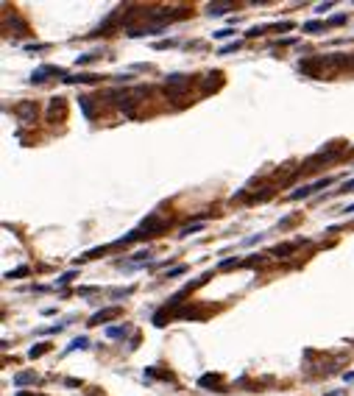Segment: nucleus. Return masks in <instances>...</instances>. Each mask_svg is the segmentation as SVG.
<instances>
[{
	"instance_id": "1",
	"label": "nucleus",
	"mask_w": 354,
	"mask_h": 396,
	"mask_svg": "<svg viewBox=\"0 0 354 396\" xmlns=\"http://www.w3.org/2000/svg\"><path fill=\"white\" fill-rule=\"evenodd\" d=\"M187 87H190V76H184V73H173V76L165 78V92L170 98H181V92Z\"/></svg>"
},
{
	"instance_id": "2",
	"label": "nucleus",
	"mask_w": 354,
	"mask_h": 396,
	"mask_svg": "<svg viewBox=\"0 0 354 396\" xmlns=\"http://www.w3.org/2000/svg\"><path fill=\"white\" fill-rule=\"evenodd\" d=\"M332 182H335L332 176H326V179H318V182L307 184V187H298V190H293V193H290V196H287V198H290V201H301V198H310V196H312V193H315V190H324V187H329V184H332Z\"/></svg>"
},
{
	"instance_id": "3",
	"label": "nucleus",
	"mask_w": 354,
	"mask_h": 396,
	"mask_svg": "<svg viewBox=\"0 0 354 396\" xmlns=\"http://www.w3.org/2000/svg\"><path fill=\"white\" fill-rule=\"evenodd\" d=\"M50 76H67V73L62 70V67H56V64H42V67H36L34 73H31V84H42V81H48Z\"/></svg>"
},
{
	"instance_id": "4",
	"label": "nucleus",
	"mask_w": 354,
	"mask_h": 396,
	"mask_svg": "<svg viewBox=\"0 0 354 396\" xmlns=\"http://www.w3.org/2000/svg\"><path fill=\"white\" fill-rule=\"evenodd\" d=\"M120 312H123L120 307H103V310H98V312H92V315H89L87 326H100V324H106V321H114Z\"/></svg>"
},
{
	"instance_id": "5",
	"label": "nucleus",
	"mask_w": 354,
	"mask_h": 396,
	"mask_svg": "<svg viewBox=\"0 0 354 396\" xmlns=\"http://www.w3.org/2000/svg\"><path fill=\"white\" fill-rule=\"evenodd\" d=\"M36 112H39V106H36L34 100H22L20 106H17V117H20V123H34Z\"/></svg>"
},
{
	"instance_id": "6",
	"label": "nucleus",
	"mask_w": 354,
	"mask_h": 396,
	"mask_svg": "<svg viewBox=\"0 0 354 396\" xmlns=\"http://www.w3.org/2000/svg\"><path fill=\"white\" fill-rule=\"evenodd\" d=\"M100 76H95V73H67V76L62 78L64 84H95Z\"/></svg>"
},
{
	"instance_id": "7",
	"label": "nucleus",
	"mask_w": 354,
	"mask_h": 396,
	"mask_svg": "<svg viewBox=\"0 0 354 396\" xmlns=\"http://www.w3.org/2000/svg\"><path fill=\"white\" fill-rule=\"evenodd\" d=\"M64 117V98H50V106H48V120L56 123Z\"/></svg>"
},
{
	"instance_id": "8",
	"label": "nucleus",
	"mask_w": 354,
	"mask_h": 396,
	"mask_svg": "<svg viewBox=\"0 0 354 396\" xmlns=\"http://www.w3.org/2000/svg\"><path fill=\"white\" fill-rule=\"evenodd\" d=\"M128 332H131V326L128 324H114V326H106V332L103 335H106L109 340H123Z\"/></svg>"
},
{
	"instance_id": "9",
	"label": "nucleus",
	"mask_w": 354,
	"mask_h": 396,
	"mask_svg": "<svg viewBox=\"0 0 354 396\" xmlns=\"http://www.w3.org/2000/svg\"><path fill=\"white\" fill-rule=\"evenodd\" d=\"M232 3H206V14L209 17H220V14H226V11H232Z\"/></svg>"
},
{
	"instance_id": "10",
	"label": "nucleus",
	"mask_w": 354,
	"mask_h": 396,
	"mask_svg": "<svg viewBox=\"0 0 354 396\" xmlns=\"http://www.w3.org/2000/svg\"><path fill=\"white\" fill-rule=\"evenodd\" d=\"M31 382H36V374H34V371H22V374H14V385H17V388H22V385H31Z\"/></svg>"
},
{
	"instance_id": "11",
	"label": "nucleus",
	"mask_w": 354,
	"mask_h": 396,
	"mask_svg": "<svg viewBox=\"0 0 354 396\" xmlns=\"http://www.w3.org/2000/svg\"><path fill=\"white\" fill-rule=\"evenodd\" d=\"M198 385H201V388H218V385H220V377H218V374H204V377L198 380Z\"/></svg>"
},
{
	"instance_id": "12",
	"label": "nucleus",
	"mask_w": 354,
	"mask_h": 396,
	"mask_svg": "<svg viewBox=\"0 0 354 396\" xmlns=\"http://www.w3.org/2000/svg\"><path fill=\"white\" fill-rule=\"evenodd\" d=\"M326 25L321 20H310V22H304V25H301V31H304V34H318V31H324Z\"/></svg>"
},
{
	"instance_id": "13",
	"label": "nucleus",
	"mask_w": 354,
	"mask_h": 396,
	"mask_svg": "<svg viewBox=\"0 0 354 396\" xmlns=\"http://www.w3.org/2000/svg\"><path fill=\"white\" fill-rule=\"evenodd\" d=\"M76 349H89V340H87L84 335H78L76 340H70V346H67V352H64V354H70V352H76Z\"/></svg>"
},
{
	"instance_id": "14",
	"label": "nucleus",
	"mask_w": 354,
	"mask_h": 396,
	"mask_svg": "<svg viewBox=\"0 0 354 396\" xmlns=\"http://www.w3.org/2000/svg\"><path fill=\"white\" fill-rule=\"evenodd\" d=\"M45 352H48V343H34V346L28 349V357H31V360H36V357H42Z\"/></svg>"
},
{
	"instance_id": "15",
	"label": "nucleus",
	"mask_w": 354,
	"mask_h": 396,
	"mask_svg": "<svg viewBox=\"0 0 354 396\" xmlns=\"http://www.w3.org/2000/svg\"><path fill=\"white\" fill-rule=\"evenodd\" d=\"M296 246H298V243H287V246H276V248H273V254H276V257H287V254H293V251H296Z\"/></svg>"
},
{
	"instance_id": "16",
	"label": "nucleus",
	"mask_w": 354,
	"mask_h": 396,
	"mask_svg": "<svg viewBox=\"0 0 354 396\" xmlns=\"http://www.w3.org/2000/svg\"><path fill=\"white\" fill-rule=\"evenodd\" d=\"M28 274H31V268H28V265H20V268L8 271V274H6V279H20V276H28Z\"/></svg>"
},
{
	"instance_id": "17",
	"label": "nucleus",
	"mask_w": 354,
	"mask_h": 396,
	"mask_svg": "<svg viewBox=\"0 0 354 396\" xmlns=\"http://www.w3.org/2000/svg\"><path fill=\"white\" fill-rule=\"evenodd\" d=\"M89 100H92V98H87V95L78 98V106L84 109V117H92V103H89Z\"/></svg>"
},
{
	"instance_id": "18",
	"label": "nucleus",
	"mask_w": 354,
	"mask_h": 396,
	"mask_svg": "<svg viewBox=\"0 0 354 396\" xmlns=\"http://www.w3.org/2000/svg\"><path fill=\"white\" fill-rule=\"evenodd\" d=\"M204 229V223H192V226H181L178 229V237H190L192 232H201Z\"/></svg>"
},
{
	"instance_id": "19",
	"label": "nucleus",
	"mask_w": 354,
	"mask_h": 396,
	"mask_svg": "<svg viewBox=\"0 0 354 396\" xmlns=\"http://www.w3.org/2000/svg\"><path fill=\"white\" fill-rule=\"evenodd\" d=\"M76 276H78L76 271H67V274H62V276L56 279V288H64V285H70L73 279H76Z\"/></svg>"
},
{
	"instance_id": "20",
	"label": "nucleus",
	"mask_w": 354,
	"mask_h": 396,
	"mask_svg": "<svg viewBox=\"0 0 354 396\" xmlns=\"http://www.w3.org/2000/svg\"><path fill=\"white\" fill-rule=\"evenodd\" d=\"M98 53H84V56H78L76 59V67H81V64H92V62H98Z\"/></svg>"
},
{
	"instance_id": "21",
	"label": "nucleus",
	"mask_w": 354,
	"mask_h": 396,
	"mask_svg": "<svg viewBox=\"0 0 354 396\" xmlns=\"http://www.w3.org/2000/svg\"><path fill=\"white\" fill-rule=\"evenodd\" d=\"M237 48H240V42H229V45H223V48L218 50V56H229V53H234Z\"/></svg>"
},
{
	"instance_id": "22",
	"label": "nucleus",
	"mask_w": 354,
	"mask_h": 396,
	"mask_svg": "<svg viewBox=\"0 0 354 396\" xmlns=\"http://www.w3.org/2000/svg\"><path fill=\"white\" fill-rule=\"evenodd\" d=\"M237 265H243V260H237V257H232V260H223V262H220V268H223V271L237 268Z\"/></svg>"
},
{
	"instance_id": "23",
	"label": "nucleus",
	"mask_w": 354,
	"mask_h": 396,
	"mask_svg": "<svg viewBox=\"0 0 354 396\" xmlns=\"http://www.w3.org/2000/svg\"><path fill=\"white\" fill-rule=\"evenodd\" d=\"M131 293H134V288H126V290L117 288V290H112V298H128Z\"/></svg>"
},
{
	"instance_id": "24",
	"label": "nucleus",
	"mask_w": 354,
	"mask_h": 396,
	"mask_svg": "<svg viewBox=\"0 0 354 396\" xmlns=\"http://www.w3.org/2000/svg\"><path fill=\"white\" fill-rule=\"evenodd\" d=\"M215 39H229V36H234V28H220V31H215Z\"/></svg>"
},
{
	"instance_id": "25",
	"label": "nucleus",
	"mask_w": 354,
	"mask_h": 396,
	"mask_svg": "<svg viewBox=\"0 0 354 396\" xmlns=\"http://www.w3.org/2000/svg\"><path fill=\"white\" fill-rule=\"evenodd\" d=\"M67 324H53V326H48V329H39V335H53V332H62Z\"/></svg>"
},
{
	"instance_id": "26",
	"label": "nucleus",
	"mask_w": 354,
	"mask_h": 396,
	"mask_svg": "<svg viewBox=\"0 0 354 396\" xmlns=\"http://www.w3.org/2000/svg\"><path fill=\"white\" fill-rule=\"evenodd\" d=\"M181 274H187V265H176V268H170V271H168V279H173V276H181Z\"/></svg>"
},
{
	"instance_id": "27",
	"label": "nucleus",
	"mask_w": 354,
	"mask_h": 396,
	"mask_svg": "<svg viewBox=\"0 0 354 396\" xmlns=\"http://www.w3.org/2000/svg\"><path fill=\"white\" fill-rule=\"evenodd\" d=\"M346 20H349V17H346V14H335V17H332V20L326 22V25H343V22H346Z\"/></svg>"
},
{
	"instance_id": "28",
	"label": "nucleus",
	"mask_w": 354,
	"mask_h": 396,
	"mask_svg": "<svg viewBox=\"0 0 354 396\" xmlns=\"http://www.w3.org/2000/svg\"><path fill=\"white\" fill-rule=\"evenodd\" d=\"M25 50H31V53L36 50V53H39V50H48V45H39V42L34 45V42H31V45H25Z\"/></svg>"
},
{
	"instance_id": "29",
	"label": "nucleus",
	"mask_w": 354,
	"mask_h": 396,
	"mask_svg": "<svg viewBox=\"0 0 354 396\" xmlns=\"http://www.w3.org/2000/svg\"><path fill=\"white\" fill-rule=\"evenodd\" d=\"M349 190H354V179H349V182H343V187H340V190H335V193H349Z\"/></svg>"
},
{
	"instance_id": "30",
	"label": "nucleus",
	"mask_w": 354,
	"mask_h": 396,
	"mask_svg": "<svg viewBox=\"0 0 354 396\" xmlns=\"http://www.w3.org/2000/svg\"><path fill=\"white\" fill-rule=\"evenodd\" d=\"M64 385H67V388H78V385H81V380H76V377H70V380L64 382Z\"/></svg>"
},
{
	"instance_id": "31",
	"label": "nucleus",
	"mask_w": 354,
	"mask_h": 396,
	"mask_svg": "<svg viewBox=\"0 0 354 396\" xmlns=\"http://www.w3.org/2000/svg\"><path fill=\"white\" fill-rule=\"evenodd\" d=\"M332 6H335V3H321V6L315 8V11H329V8H332Z\"/></svg>"
},
{
	"instance_id": "32",
	"label": "nucleus",
	"mask_w": 354,
	"mask_h": 396,
	"mask_svg": "<svg viewBox=\"0 0 354 396\" xmlns=\"http://www.w3.org/2000/svg\"><path fill=\"white\" fill-rule=\"evenodd\" d=\"M324 396H346V391H329V394H324Z\"/></svg>"
},
{
	"instance_id": "33",
	"label": "nucleus",
	"mask_w": 354,
	"mask_h": 396,
	"mask_svg": "<svg viewBox=\"0 0 354 396\" xmlns=\"http://www.w3.org/2000/svg\"><path fill=\"white\" fill-rule=\"evenodd\" d=\"M343 380H346V382H354V371H349V374H343Z\"/></svg>"
},
{
	"instance_id": "34",
	"label": "nucleus",
	"mask_w": 354,
	"mask_h": 396,
	"mask_svg": "<svg viewBox=\"0 0 354 396\" xmlns=\"http://www.w3.org/2000/svg\"><path fill=\"white\" fill-rule=\"evenodd\" d=\"M14 396H34V394H25V391H20V394H14Z\"/></svg>"
},
{
	"instance_id": "35",
	"label": "nucleus",
	"mask_w": 354,
	"mask_h": 396,
	"mask_svg": "<svg viewBox=\"0 0 354 396\" xmlns=\"http://www.w3.org/2000/svg\"><path fill=\"white\" fill-rule=\"evenodd\" d=\"M343 212H354V204H352V206H346V209H343Z\"/></svg>"
}]
</instances>
